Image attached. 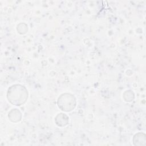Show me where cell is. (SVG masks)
Returning <instances> with one entry per match:
<instances>
[{"label":"cell","mask_w":146,"mask_h":146,"mask_svg":"<svg viewBox=\"0 0 146 146\" xmlns=\"http://www.w3.org/2000/svg\"><path fill=\"white\" fill-rule=\"evenodd\" d=\"M27 97V91L23 86L21 85L13 86L8 90V99L15 106H20L26 102Z\"/></svg>","instance_id":"1"}]
</instances>
